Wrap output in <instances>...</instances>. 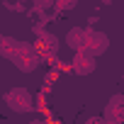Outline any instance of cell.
Wrapping results in <instances>:
<instances>
[{
    "instance_id": "3957f363",
    "label": "cell",
    "mask_w": 124,
    "mask_h": 124,
    "mask_svg": "<svg viewBox=\"0 0 124 124\" xmlns=\"http://www.w3.org/2000/svg\"><path fill=\"white\" fill-rule=\"evenodd\" d=\"M71 68L76 76H90L95 71V56L88 54L85 49H78L73 51V61H71Z\"/></svg>"
},
{
    "instance_id": "ba28073f",
    "label": "cell",
    "mask_w": 124,
    "mask_h": 124,
    "mask_svg": "<svg viewBox=\"0 0 124 124\" xmlns=\"http://www.w3.org/2000/svg\"><path fill=\"white\" fill-rule=\"evenodd\" d=\"M20 41L12 39V37H0V56H5V58H12L15 51H17Z\"/></svg>"
},
{
    "instance_id": "30bf717a",
    "label": "cell",
    "mask_w": 124,
    "mask_h": 124,
    "mask_svg": "<svg viewBox=\"0 0 124 124\" xmlns=\"http://www.w3.org/2000/svg\"><path fill=\"white\" fill-rule=\"evenodd\" d=\"M32 3H34L37 10H49V8H54V0H32Z\"/></svg>"
},
{
    "instance_id": "5b68a950",
    "label": "cell",
    "mask_w": 124,
    "mask_h": 124,
    "mask_svg": "<svg viewBox=\"0 0 124 124\" xmlns=\"http://www.w3.org/2000/svg\"><path fill=\"white\" fill-rule=\"evenodd\" d=\"M102 122L107 124H119L124 122V95H112L105 112H102Z\"/></svg>"
},
{
    "instance_id": "52a82bcc",
    "label": "cell",
    "mask_w": 124,
    "mask_h": 124,
    "mask_svg": "<svg viewBox=\"0 0 124 124\" xmlns=\"http://www.w3.org/2000/svg\"><path fill=\"white\" fill-rule=\"evenodd\" d=\"M39 49H44L46 51V56H54L56 54V46H58V39L54 37V34H49V32H44V29H39V44H37Z\"/></svg>"
},
{
    "instance_id": "8992f818",
    "label": "cell",
    "mask_w": 124,
    "mask_h": 124,
    "mask_svg": "<svg viewBox=\"0 0 124 124\" xmlns=\"http://www.w3.org/2000/svg\"><path fill=\"white\" fill-rule=\"evenodd\" d=\"M85 39H88V29L85 27H73L68 34H66V44L71 46V51H78L85 46Z\"/></svg>"
},
{
    "instance_id": "7a4b0ae2",
    "label": "cell",
    "mask_w": 124,
    "mask_h": 124,
    "mask_svg": "<svg viewBox=\"0 0 124 124\" xmlns=\"http://www.w3.org/2000/svg\"><path fill=\"white\" fill-rule=\"evenodd\" d=\"M5 105H10L15 112H29L34 107V100L27 88H12L5 93Z\"/></svg>"
},
{
    "instance_id": "9c48e42d",
    "label": "cell",
    "mask_w": 124,
    "mask_h": 124,
    "mask_svg": "<svg viewBox=\"0 0 124 124\" xmlns=\"http://www.w3.org/2000/svg\"><path fill=\"white\" fill-rule=\"evenodd\" d=\"M54 3H56L58 10H73L78 5V0H54Z\"/></svg>"
},
{
    "instance_id": "6da1fadb",
    "label": "cell",
    "mask_w": 124,
    "mask_h": 124,
    "mask_svg": "<svg viewBox=\"0 0 124 124\" xmlns=\"http://www.w3.org/2000/svg\"><path fill=\"white\" fill-rule=\"evenodd\" d=\"M10 61H12V63H15L20 71L29 73V71H34V68L39 66V61H41V51H39V46H34V44L20 41V46H17V51H15V56H12Z\"/></svg>"
},
{
    "instance_id": "277c9868",
    "label": "cell",
    "mask_w": 124,
    "mask_h": 124,
    "mask_svg": "<svg viewBox=\"0 0 124 124\" xmlns=\"http://www.w3.org/2000/svg\"><path fill=\"white\" fill-rule=\"evenodd\" d=\"M107 46H109V37H107L105 32L88 29V39H85V46H83L88 54H93V56L97 58V56H102V54L107 51Z\"/></svg>"
}]
</instances>
